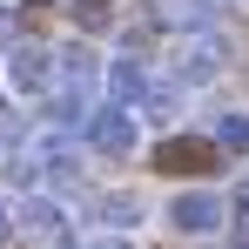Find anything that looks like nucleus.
<instances>
[{
    "label": "nucleus",
    "instance_id": "obj_1",
    "mask_svg": "<svg viewBox=\"0 0 249 249\" xmlns=\"http://www.w3.org/2000/svg\"><path fill=\"white\" fill-rule=\"evenodd\" d=\"M168 229H182V236H215L229 215H222V196L215 189H182V196H168Z\"/></svg>",
    "mask_w": 249,
    "mask_h": 249
},
{
    "label": "nucleus",
    "instance_id": "obj_2",
    "mask_svg": "<svg viewBox=\"0 0 249 249\" xmlns=\"http://www.w3.org/2000/svg\"><path fill=\"white\" fill-rule=\"evenodd\" d=\"M155 168L162 175H209V168H222V148L209 135H168V142H155Z\"/></svg>",
    "mask_w": 249,
    "mask_h": 249
},
{
    "label": "nucleus",
    "instance_id": "obj_3",
    "mask_svg": "<svg viewBox=\"0 0 249 249\" xmlns=\"http://www.w3.org/2000/svg\"><path fill=\"white\" fill-rule=\"evenodd\" d=\"M0 68H7V88H14V94H54V47L20 41Z\"/></svg>",
    "mask_w": 249,
    "mask_h": 249
},
{
    "label": "nucleus",
    "instance_id": "obj_4",
    "mask_svg": "<svg viewBox=\"0 0 249 249\" xmlns=\"http://www.w3.org/2000/svg\"><path fill=\"white\" fill-rule=\"evenodd\" d=\"M81 135H88V148H94V155H135V115L115 108V101H108V108H94V115L81 122Z\"/></svg>",
    "mask_w": 249,
    "mask_h": 249
},
{
    "label": "nucleus",
    "instance_id": "obj_5",
    "mask_svg": "<svg viewBox=\"0 0 249 249\" xmlns=\"http://www.w3.org/2000/svg\"><path fill=\"white\" fill-rule=\"evenodd\" d=\"M20 229L34 243H68V209L54 202V196H27L20 202Z\"/></svg>",
    "mask_w": 249,
    "mask_h": 249
},
{
    "label": "nucleus",
    "instance_id": "obj_6",
    "mask_svg": "<svg viewBox=\"0 0 249 249\" xmlns=\"http://www.w3.org/2000/svg\"><path fill=\"white\" fill-rule=\"evenodd\" d=\"M108 101L115 108H142V94H148V74H142V61H108Z\"/></svg>",
    "mask_w": 249,
    "mask_h": 249
},
{
    "label": "nucleus",
    "instance_id": "obj_7",
    "mask_svg": "<svg viewBox=\"0 0 249 249\" xmlns=\"http://www.w3.org/2000/svg\"><path fill=\"white\" fill-rule=\"evenodd\" d=\"M215 68H222V41H202V34L175 54V81H209Z\"/></svg>",
    "mask_w": 249,
    "mask_h": 249
},
{
    "label": "nucleus",
    "instance_id": "obj_8",
    "mask_svg": "<svg viewBox=\"0 0 249 249\" xmlns=\"http://www.w3.org/2000/svg\"><path fill=\"white\" fill-rule=\"evenodd\" d=\"M148 222V202L135 196V189H115V196H101V229H142Z\"/></svg>",
    "mask_w": 249,
    "mask_h": 249
},
{
    "label": "nucleus",
    "instance_id": "obj_9",
    "mask_svg": "<svg viewBox=\"0 0 249 249\" xmlns=\"http://www.w3.org/2000/svg\"><path fill=\"white\" fill-rule=\"evenodd\" d=\"M209 142L222 155H249V115H215L209 122Z\"/></svg>",
    "mask_w": 249,
    "mask_h": 249
},
{
    "label": "nucleus",
    "instance_id": "obj_10",
    "mask_svg": "<svg viewBox=\"0 0 249 249\" xmlns=\"http://www.w3.org/2000/svg\"><path fill=\"white\" fill-rule=\"evenodd\" d=\"M68 14H74L81 34H101V27L115 20V0H68Z\"/></svg>",
    "mask_w": 249,
    "mask_h": 249
},
{
    "label": "nucleus",
    "instance_id": "obj_11",
    "mask_svg": "<svg viewBox=\"0 0 249 249\" xmlns=\"http://www.w3.org/2000/svg\"><path fill=\"white\" fill-rule=\"evenodd\" d=\"M34 162H47V175H54V182H68V175L81 168V155H74L68 142H47V148H41V155H34Z\"/></svg>",
    "mask_w": 249,
    "mask_h": 249
},
{
    "label": "nucleus",
    "instance_id": "obj_12",
    "mask_svg": "<svg viewBox=\"0 0 249 249\" xmlns=\"http://www.w3.org/2000/svg\"><path fill=\"white\" fill-rule=\"evenodd\" d=\"M94 249H128V243H122V236H101V243H94Z\"/></svg>",
    "mask_w": 249,
    "mask_h": 249
},
{
    "label": "nucleus",
    "instance_id": "obj_13",
    "mask_svg": "<svg viewBox=\"0 0 249 249\" xmlns=\"http://www.w3.org/2000/svg\"><path fill=\"white\" fill-rule=\"evenodd\" d=\"M7 229H14V222H7V209H0V243H7Z\"/></svg>",
    "mask_w": 249,
    "mask_h": 249
}]
</instances>
